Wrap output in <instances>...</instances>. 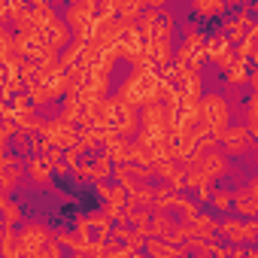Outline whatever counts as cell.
<instances>
[{"label": "cell", "mask_w": 258, "mask_h": 258, "mask_svg": "<svg viewBox=\"0 0 258 258\" xmlns=\"http://www.w3.org/2000/svg\"><path fill=\"white\" fill-rule=\"evenodd\" d=\"M158 88H161V76H158V73H152V70H134L131 76L121 82L115 100L134 106V109H140V106L158 100Z\"/></svg>", "instance_id": "6da1fadb"}, {"label": "cell", "mask_w": 258, "mask_h": 258, "mask_svg": "<svg viewBox=\"0 0 258 258\" xmlns=\"http://www.w3.org/2000/svg\"><path fill=\"white\" fill-rule=\"evenodd\" d=\"M198 127L213 140H222L231 127V106L222 94H201L198 100Z\"/></svg>", "instance_id": "7a4b0ae2"}, {"label": "cell", "mask_w": 258, "mask_h": 258, "mask_svg": "<svg viewBox=\"0 0 258 258\" xmlns=\"http://www.w3.org/2000/svg\"><path fill=\"white\" fill-rule=\"evenodd\" d=\"M94 16H97V0H76L64 13V25L70 28L73 40L88 43L91 31H94Z\"/></svg>", "instance_id": "3957f363"}, {"label": "cell", "mask_w": 258, "mask_h": 258, "mask_svg": "<svg viewBox=\"0 0 258 258\" xmlns=\"http://www.w3.org/2000/svg\"><path fill=\"white\" fill-rule=\"evenodd\" d=\"M219 143H225V152H222V155H246V152L252 149L255 137L249 134L246 124H234V127H228V131H225V137H222Z\"/></svg>", "instance_id": "277c9868"}, {"label": "cell", "mask_w": 258, "mask_h": 258, "mask_svg": "<svg viewBox=\"0 0 258 258\" xmlns=\"http://www.w3.org/2000/svg\"><path fill=\"white\" fill-rule=\"evenodd\" d=\"M204 55H207L213 64H219L222 70H228V67H231V61H234L231 40H228L225 34H213V37H207V49H204Z\"/></svg>", "instance_id": "5b68a950"}, {"label": "cell", "mask_w": 258, "mask_h": 258, "mask_svg": "<svg viewBox=\"0 0 258 258\" xmlns=\"http://www.w3.org/2000/svg\"><path fill=\"white\" fill-rule=\"evenodd\" d=\"M28 10H31V25H34L37 34L46 31L49 25H55V22L61 19L58 10H55L52 4H46V0H34V4H28Z\"/></svg>", "instance_id": "8992f818"}, {"label": "cell", "mask_w": 258, "mask_h": 258, "mask_svg": "<svg viewBox=\"0 0 258 258\" xmlns=\"http://www.w3.org/2000/svg\"><path fill=\"white\" fill-rule=\"evenodd\" d=\"M198 170L204 173V179H207V182H213L216 176H222V173L228 170V155H222L219 149H213V152H207V155L201 158Z\"/></svg>", "instance_id": "52a82bcc"}, {"label": "cell", "mask_w": 258, "mask_h": 258, "mask_svg": "<svg viewBox=\"0 0 258 258\" xmlns=\"http://www.w3.org/2000/svg\"><path fill=\"white\" fill-rule=\"evenodd\" d=\"M106 158L109 164L121 167V164H137V146L131 140H115L109 149H106Z\"/></svg>", "instance_id": "ba28073f"}, {"label": "cell", "mask_w": 258, "mask_h": 258, "mask_svg": "<svg viewBox=\"0 0 258 258\" xmlns=\"http://www.w3.org/2000/svg\"><path fill=\"white\" fill-rule=\"evenodd\" d=\"M40 37H43V43L49 49H64L70 43V28L64 25V19H58L55 25H49L46 31H40Z\"/></svg>", "instance_id": "9c48e42d"}, {"label": "cell", "mask_w": 258, "mask_h": 258, "mask_svg": "<svg viewBox=\"0 0 258 258\" xmlns=\"http://www.w3.org/2000/svg\"><path fill=\"white\" fill-rule=\"evenodd\" d=\"M258 195H252L249 188H240V191H231V207L243 216V219H252L258 213Z\"/></svg>", "instance_id": "30bf717a"}, {"label": "cell", "mask_w": 258, "mask_h": 258, "mask_svg": "<svg viewBox=\"0 0 258 258\" xmlns=\"http://www.w3.org/2000/svg\"><path fill=\"white\" fill-rule=\"evenodd\" d=\"M249 64H252L249 58H237V55H234L231 67L225 70V73H228V82H231L234 88H240V85H246V82H249V76H252V67H249Z\"/></svg>", "instance_id": "8fae6325"}, {"label": "cell", "mask_w": 258, "mask_h": 258, "mask_svg": "<svg viewBox=\"0 0 258 258\" xmlns=\"http://www.w3.org/2000/svg\"><path fill=\"white\" fill-rule=\"evenodd\" d=\"M97 195L106 201L109 210H124V201H127V191L121 185H109V182H97Z\"/></svg>", "instance_id": "7c38bea8"}, {"label": "cell", "mask_w": 258, "mask_h": 258, "mask_svg": "<svg viewBox=\"0 0 258 258\" xmlns=\"http://www.w3.org/2000/svg\"><path fill=\"white\" fill-rule=\"evenodd\" d=\"M143 249H146L149 258H182V249H176V246H170V243H164L158 237H149Z\"/></svg>", "instance_id": "4fadbf2b"}, {"label": "cell", "mask_w": 258, "mask_h": 258, "mask_svg": "<svg viewBox=\"0 0 258 258\" xmlns=\"http://www.w3.org/2000/svg\"><path fill=\"white\" fill-rule=\"evenodd\" d=\"M109 176H112V164H109L106 152H97L94 161L88 164V179H94V182H109Z\"/></svg>", "instance_id": "5bb4252c"}, {"label": "cell", "mask_w": 258, "mask_h": 258, "mask_svg": "<svg viewBox=\"0 0 258 258\" xmlns=\"http://www.w3.org/2000/svg\"><path fill=\"white\" fill-rule=\"evenodd\" d=\"M112 173H115V179H118L115 185H121V188H124L127 195H131V191H134V188L140 185V179H137V170H134V164H121V167H115Z\"/></svg>", "instance_id": "9a60e30c"}, {"label": "cell", "mask_w": 258, "mask_h": 258, "mask_svg": "<svg viewBox=\"0 0 258 258\" xmlns=\"http://www.w3.org/2000/svg\"><path fill=\"white\" fill-rule=\"evenodd\" d=\"M25 170H28V176H31L37 185H52V170H49L40 158H31V161L25 164Z\"/></svg>", "instance_id": "2e32d148"}, {"label": "cell", "mask_w": 258, "mask_h": 258, "mask_svg": "<svg viewBox=\"0 0 258 258\" xmlns=\"http://www.w3.org/2000/svg\"><path fill=\"white\" fill-rule=\"evenodd\" d=\"M140 13H143V0H118L115 19H118V22H137Z\"/></svg>", "instance_id": "e0dca14e"}, {"label": "cell", "mask_w": 258, "mask_h": 258, "mask_svg": "<svg viewBox=\"0 0 258 258\" xmlns=\"http://www.w3.org/2000/svg\"><path fill=\"white\" fill-rule=\"evenodd\" d=\"M191 10H195L198 16H204V19H213V16H219V13H225L228 4H225V0H195Z\"/></svg>", "instance_id": "ac0fdd59"}, {"label": "cell", "mask_w": 258, "mask_h": 258, "mask_svg": "<svg viewBox=\"0 0 258 258\" xmlns=\"http://www.w3.org/2000/svg\"><path fill=\"white\" fill-rule=\"evenodd\" d=\"M19 222H22V207H19V204H13V201H7L4 207H0V225L16 228Z\"/></svg>", "instance_id": "d6986e66"}, {"label": "cell", "mask_w": 258, "mask_h": 258, "mask_svg": "<svg viewBox=\"0 0 258 258\" xmlns=\"http://www.w3.org/2000/svg\"><path fill=\"white\" fill-rule=\"evenodd\" d=\"M40 161H43L49 170H61V164H64V152H61L58 146H49V149L40 155Z\"/></svg>", "instance_id": "ffe728a7"}, {"label": "cell", "mask_w": 258, "mask_h": 258, "mask_svg": "<svg viewBox=\"0 0 258 258\" xmlns=\"http://www.w3.org/2000/svg\"><path fill=\"white\" fill-rule=\"evenodd\" d=\"M167 231H170V219H167L164 213H158L155 219H149V237H158V240H161Z\"/></svg>", "instance_id": "44dd1931"}, {"label": "cell", "mask_w": 258, "mask_h": 258, "mask_svg": "<svg viewBox=\"0 0 258 258\" xmlns=\"http://www.w3.org/2000/svg\"><path fill=\"white\" fill-rule=\"evenodd\" d=\"M82 149L79 146H73V149H64V167L67 170H76V167H82Z\"/></svg>", "instance_id": "7402d4cb"}, {"label": "cell", "mask_w": 258, "mask_h": 258, "mask_svg": "<svg viewBox=\"0 0 258 258\" xmlns=\"http://www.w3.org/2000/svg\"><path fill=\"white\" fill-rule=\"evenodd\" d=\"M13 137H16V124L4 118V124H0V152H7V146H10Z\"/></svg>", "instance_id": "603a6c76"}, {"label": "cell", "mask_w": 258, "mask_h": 258, "mask_svg": "<svg viewBox=\"0 0 258 258\" xmlns=\"http://www.w3.org/2000/svg\"><path fill=\"white\" fill-rule=\"evenodd\" d=\"M210 201H213V207H216V210H222V213H225V210L231 207V191H213V198H210Z\"/></svg>", "instance_id": "cb8c5ba5"}, {"label": "cell", "mask_w": 258, "mask_h": 258, "mask_svg": "<svg viewBox=\"0 0 258 258\" xmlns=\"http://www.w3.org/2000/svg\"><path fill=\"white\" fill-rule=\"evenodd\" d=\"M73 179H76V182H88V164L76 167V170H73Z\"/></svg>", "instance_id": "d4e9b609"}, {"label": "cell", "mask_w": 258, "mask_h": 258, "mask_svg": "<svg viewBox=\"0 0 258 258\" xmlns=\"http://www.w3.org/2000/svg\"><path fill=\"white\" fill-rule=\"evenodd\" d=\"M210 198H213V185H201V188H198V201H201V204H207Z\"/></svg>", "instance_id": "484cf974"}, {"label": "cell", "mask_w": 258, "mask_h": 258, "mask_svg": "<svg viewBox=\"0 0 258 258\" xmlns=\"http://www.w3.org/2000/svg\"><path fill=\"white\" fill-rule=\"evenodd\" d=\"M7 201H10V198H7V191H0V207H4Z\"/></svg>", "instance_id": "4316f807"}, {"label": "cell", "mask_w": 258, "mask_h": 258, "mask_svg": "<svg viewBox=\"0 0 258 258\" xmlns=\"http://www.w3.org/2000/svg\"><path fill=\"white\" fill-rule=\"evenodd\" d=\"M73 258H97V255H88V252H82V255H73Z\"/></svg>", "instance_id": "83f0119b"}]
</instances>
